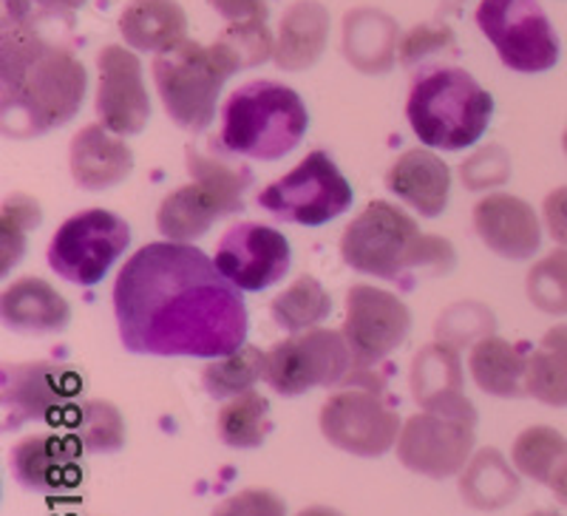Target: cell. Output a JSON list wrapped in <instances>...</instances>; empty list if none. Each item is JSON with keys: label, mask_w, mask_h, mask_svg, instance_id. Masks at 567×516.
Returning a JSON list of instances; mask_svg holds the SVG:
<instances>
[{"label": "cell", "mask_w": 567, "mask_h": 516, "mask_svg": "<svg viewBox=\"0 0 567 516\" xmlns=\"http://www.w3.org/2000/svg\"><path fill=\"white\" fill-rule=\"evenodd\" d=\"M120 341L134 355L221 358L247 341V307L213 258L179 241H151L114 281Z\"/></svg>", "instance_id": "6da1fadb"}, {"label": "cell", "mask_w": 567, "mask_h": 516, "mask_svg": "<svg viewBox=\"0 0 567 516\" xmlns=\"http://www.w3.org/2000/svg\"><path fill=\"white\" fill-rule=\"evenodd\" d=\"M32 0H3L0 105L3 136L29 140L60 128L83 109L89 74L69 49L34 29Z\"/></svg>", "instance_id": "7a4b0ae2"}, {"label": "cell", "mask_w": 567, "mask_h": 516, "mask_svg": "<svg viewBox=\"0 0 567 516\" xmlns=\"http://www.w3.org/2000/svg\"><path fill=\"white\" fill-rule=\"evenodd\" d=\"M341 258L354 272L398 281L417 267L452 270L457 252L449 239L420 230L406 210L386 199H374L343 230Z\"/></svg>", "instance_id": "3957f363"}, {"label": "cell", "mask_w": 567, "mask_h": 516, "mask_svg": "<svg viewBox=\"0 0 567 516\" xmlns=\"http://www.w3.org/2000/svg\"><path fill=\"white\" fill-rule=\"evenodd\" d=\"M494 97L465 69H425L412 83L406 120L425 148L465 151L485 136Z\"/></svg>", "instance_id": "277c9868"}, {"label": "cell", "mask_w": 567, "mask_h": 516, "mask_svg": "<svg viewBox=\"0 0 567 516\" xmlns=\"http://www.w3.org/2000/svg\"><path fill=\"white\" fill-rule=\"evenodd\" d=\"M307 128L310 114L296 89L276 80H252L227 97L219 145L227 154L276 162L298 148Z\"/></svg>", "instance_id": "5b68a950"}, {"label": "cell", "mask_w": 567, "mask_h": 516, "mask_svg": "<svg viewBox=\"0 0 567 516\" xmlns=\"http://www.w3.org/2000/svg\"><path fill=\"white\" fill-rule=\"evenodd\" d=\"M236 72L239 69L221 52L219 43L185 40L154 60V83L162 105L179 128L194 134L216 120L221 89Z\"/></svg>", "instance_id": "8992f818"}, {"label": "cell", "mask_w": 567, "mask_h": 516, "mask_svg": "<svg viewBox=\"0 0 567 516\" xmlns=\"http://www.w3.org/2000/svg\"><path fill=\"white\" fill-rule=\"evenodd\" d=\"M318 426L329 445L352 457H383L398 445V412L386 401L383 383L372 369H352L343 386L323 401Z\"/></svg>", "instance_id": "52a82bcc"}, {"label": "cell", "mask_w": 567, "mask_h": 516, "mask_svg": "<svg viewBox=\"0 0 567 516\" xmlns=\"http://www.w3.org/2000/svg\"><path fill=\"white\" fill-rule=\"evenodd\" d=\"M352 185L323 151L307 154L290 174L270 182L258 194V205L267 214L303 227H321L338 219L352 207Z\"/></svg>", "instance_id": "ba28073f"}, {"label": "cell", "mask_w": 567, "mask_h": 516, "mask_svg": "<svg viewBox=\"0 0 567 516\" xmlns=\"http://www.w3.org/2000/svg\"><path fill=\"white\" fill-rule=\"evenodd\" d=\"M131 245V227L123 216L89 207L58 227L49 241V267L63 281L78 287H94L109 276L116 258Z\"/></svg>", "instance_id": "9c48e42d"}, {"label": "cell", "mask_w": 567, "mask_h": 516, "mask_svg": "<svg viewBox=\"0 0 567 516\" xmlns=\"http://www.w3.org/2000/svg\"><path fill=\"white\" fill-rule=\"evenodd\" d=\"M477 27L511 72L542 74L559 63V38L539 0H480Z\"/></svg>", "instance_id": "30bf717a"}, {"label": "cell", "mask_w": 567, "mask_h": 516, "mask_svg": "<svg viewBox=\"0 0 567 516\" xmlns=\"http://www.w3.org/2000/svg\"><path fill=\"white\" fill-rule=\"evenodd\" d=\"M354 358L343 332L307 330L276 343L267 352L265 381L281 398H301L312 389H329L352 374Z\"/></svg>", "instance_id": "8fae6325"}, {"label": "cell", "mask_w": 567, "mask_h": 516, "mask_svg": "<svg viewBox=\"0 0 567 516\" xmlns=\"http://www.w3.org/2000/svg\"><path fill=\"white\" fill-rule=\"evenodd\" d=\"M341 332L352 349L354 369H372L403 347L412 332V312L394 292L354 285L347 292V318Z\"/></svg>", "instance_id": "7c38bea8"}, {"label": "cell", "mask_w": 567, "mask_h": 516, "mask_svg": "<svg viewBox=\"0 0 567 516\" xmlns=\"http://www.w3.org/2000/svg\"><path fill=\"white\" fill-rule=\"evenodd\" d=\"M474 426L477 423L437 412L412 414L394 445L398 460L420 477H457L474 454Z\"/></svg>", "instance_id": "4fadbf2b"}, {"label": "cell", "mask_w": 567, "mask_h": 516, "mask_svg": "<svg viewBox=\"0 0 567 516\" xmlns=\"http://www.w3.org/2000/svg\"><path fill=\"white\" fill-rule=\"evenodd\" d=\"M80 392V378L69 367L52 361L3 363L0 372V403L3 429H20L27 423L54 420L71 398Z\"/></svg>", "instance_id": "5bb4252c"}, {"label": "cell", "mask_w": 567, "mask_h": 516, "mask_svg": "<svg viewBox=\"0 0 567 516\" xmlns=\"http://www.w3.org/2000/svg\"><path fill=\"white\" fill-rule=\"evenodd\" d=\"M216 267L241 292H261L290 270L292 250L284 233L258 221L233 225L216 245Z\"/></svg>", "instance_id": "9a60e30c"}, {"label": "cell", "mask_w": 567, "mask_h": 516, "mask_svg": "<svg viewBox=\"0 0 567 516\" xmlns=\"http://www.w3.org/2000/svg\"><path fill=\"white\" fill-rule=\"evenodd\" d=\"M97 116L100 123L120 136L145 131L151 120V97L142 80V63L125 45H105L97 58Z\"/></svg>", "instance_id": "2e32d148"}, {"label": "cell", "mask_w": 567, "mask_h": 516, "mask_svg": "<svg viewBox=\"0 0 567 516\" xmlns=\"http://www.w3.org/2000/svg\"><path fill=\"white\" fill-rule=\"evenodd\" d=\"M85 448L74 434H29L9 454L12 477L38 494H60L83 477L80 454Z\"/></svg>", "instance_id": "e0dca14e"}, {"label": "cell", "mask_w": 567, "mask_h": 516, "mask_svg": "<svg viewBox=\"0 0 567 516\" xmlns=\"http://www.w3.org/2000/svg\"><path fill=\"white\" fill-rule=\"evenodd\" d=\"M412 398L423 412L449 414V417L477 423V409L465 398V378L460 349L445 341L423 347L412 358L409 372Z\"/></svg>", "instance_id": "ac0fdd59"}, {"label": "cell", "mask_w": 567, "mask_h": 516, "mask_svg": "<svg viewBox=\"0 0 567 516\" xmlns=\"http://www.w3.org/2000/svg\"><path fill=\"white\" fill-rule=\"evenodd\" d=\"M474 230L480 241L508 261H528L542 245V221L519 196L488 194L474 205Z\"/></svg>", "instance_id": "d6986e66"}, {"label": "cell", "mask_w": 567, "mask_h": 516, "mask_svg": "<svg viewBox=\"0 0 567 516\" xmlns=\"http://www.w3.org/2000/svg\"><path fill=\"white\" fill-rule=\"evenodd\" d=\"M69 171L83 190H109L125 182L134 171V151L123 136L91 123L74 134L69 145Z\"/></svg>", "instance_id": "ffe728a7"}, {"label": "cell", "mask_w": 567, "mask_h": 516, "mask_svg": "<svg viewBox=\"0 0 567 516\" xmlns=\"http://www.w3.org/2000/svg\"><path fill=\"white\" fill-rule=\"evenodd\" d=\"M386 187L423 219H437L452 199V171L429 148H409L389 165Z\"/></svg>", "instance_id": "44dd1931"}, {"label": "cell", "mask_w": 567, "mask_h": 516, "mask_svg": "<svg viewBox=\"0 0 567 516\" xmlns=\"http://www.w3.org/2000/svg\"><path fill=\"white\" fill-rule=\"evenodd\" d=\"M0 318L14 332L45 336L69 327L71 307L63 292H58V287L49 285L45 278L23 276L0 296Z\"/></svg>", "instance_id": "7402d4cb"}, {"label": "cell", "mask_w": 567, "mask_h": 516, "mask_svg": "<svg viewBox=\"0 0 567 516\" xmlns=\"http://www.w3.org/2000/svg\"><path fill=\"white\" fill-rule=\"evenodd\" d=\"M329 40V12L318 0H298L281 18L276 38V60L284 72H303L321 60Z\"/></svg>", "instance_id": "603a6c76"}, {"label": "cell", "mask_w": 567, "mask_h": 516, "mask_svg": "<svg viewBox=\"0 0 567 516\" xmlns=\"http://www.w3.org/2000/svg\"><path fill=\"white\" fill-rule=\"evenodd\" d=\"M398 49V23L381 9H354L343 18V54L358 72H392Z\"/></svg>", "instance_id": "cb8c5ba5"}, {"label": "cell", "mask_w": 567, "mask_h": 516, "mask_svg": "<svg viewBox=\"0 0 567 516\" xmlns=\"http://www.w3.org/2000/svg\"><path fill=\"white\" fill-rule=\"evenodd\" d=\"M120 34L134 52H171L187 40V14L176 0H131L120 14Z\"/></svg>", "instance_id": "d4e9b609"}, {"label": "cell", "mask_w": 567, "mask_h": 516, "mask_svg": "<svg viewBox=\"0 0 567 516\" xmlns=\"http://www.w3.org/2000/svg\"><path fill=\"white\" fill-rule=\"evenodd\" d=\"M468 372L480 392L491 394V398L514 401V398L528 394V389H525L528 355L523 352V347H516L499 336H485L471 347Z\"/></svg>", "instance_id": "484cf974"}, {"label": "cell", "mask_w": 567, "mask_h": 516, "mask_svg": "<svg viewBox=\"0 0 567 516\" xmlns=\"http://www.w3.org/2000/svg\"><path fill=\"white\" fill-rule=\"evenodd\" d=\"M523 474L499 448H480L460 472V497L474 510H499L519 497Z\"/></svg>", "instance_id": "4316f807"}, {"label": "cell", "mask_w": 567, "mask_h": 516, "mask_svg": "<svg viewBox=\"0 0 567 516\" xmlns=\"http://www.w3.org/2000/svg\"><path fill=\"white\" fill-rule=\"evenodd\" d=\"M219 219H225V210H221L219 199L205 185L190 182V185H182L176 190H171L159 202L156 230L168 241L190 245L194 239H202Z\"/></svg>", "instance_id": "83f0119b"}, {"label": "cell", "mask_w": 567, "mask_h": 516, "mask_svg": "<svg viewBox=\"0 0 567 516\" xmlns=\"http://www.w3.org/2000/svg\"><path fill=\"white\" fill-rule=\"evenodd\" d=\"M525 389L545 406H567V323H556L528 355Z\"/></svg>", "instance_id": "f1b7e54d"}, {"label": "cell", "mask_w": 567, "mask_h": 516, "mask_svg": "<svg viewBox=\"0 0 567 516\" xmlns=\"http://www.w3.org/2000/svg\"><path fill=\"white\" fill-rule=\"evenodd\" d=\"M267 352L258 347H241L230 355L210 358L202 369V386L213 401H230L250 392L258 381H265Z\"/></svg>", "instance_id": "f546056e"}, {"label": "cell", "mask_w": 567, "mask_h": 516, "mask_svg": "<svg viewBox=\"0 0 567 516\" xmlns=\"http://www.w3.org/2000/svg\"><path fill=\"white\" fill-rule=\"evenodd\" d=\"M185 168L190 174V179L205 185L216 199H219L225 216L239 214L245 207V194L247 187L252 185V174L245 165H233V162L221 159V156H210L196 151L194 145L185 148Z\"/></svg>", "instance_id": "4dcf8cb0"}, {"label": "cell", "mask_w": 567, "mask_h": 516, "mask_svg": "<svg viewBox=\"0 0 567 516\" xmlns=\"http://www.w3.org/2000/svg\"><path fill=\"white\" fill-rule=\"evenodd\" d=\"M332 312V298L316 276H298L284 292L270 301V318L287 332L316 330Z\"/></svg>", "instance_id": "1f68e13d"}, {"label": "cell", "mask_w": 567, "mask_h": 516, "mask_svg": "<svg viewBox=\"0 0 567 516\" xmlns=\"http://www.w3.org/2000/svg\"><path fill=\"white\" fill-rule=\"evenodd\" d=\"M216 432L219 440L230 448H258L265 445V440L272 432L270 420V401L265 394L258 392H245L239 398H230V401L221 406L219 417H216Z\"/></svg>", "instance_id": "d6a6232c"}, {"label": "cell", "mask_w": 567, "mask_h": 516, "mask_svg": "<svg viewBox=\"0 0 567 516\" xmlns=\"http://www.w3.org/2000/svg\"><path fill=\"white\" fill-rule=\"evenodd\" d=\"M567 460V437L550 426H530L514 440L511 463L523 477L550 485Z\"/></svg>", "instance_id": "836d02e7"}, {"label": "cell", "mask_w": 567, "mask_h": 516, "mask_svg": "<svg viewBox=\"0 0 567 516\" xmlns=\"http://www.w3.org/2000/svg\"><path fill=\"white\" fill-rule=\"evenodd\" d=\"M43 210L32 196H9L3 199L0 210V272L9 276L20 265V258L27 252L29 233L40 227Z\"/></svg>", "instance_id": "e575fe53"}, {"label": "cell", "mask_w": 567, "mask_h": 516, "mask_svg": "<svg viewBox=\"0 0 567 516\" xmlns=\"http://www.w3.org/2000/svg\"><path fill=\"white\" fill-rule=\"evenodd\" d=\"M74 437L89 454H116L125 445V417L111 401H85Z\"/></svg>", "instance_id": "d590c367"}, {"label": "cell", "mask_w": 567, "mask_h": 516, "mask_svg": "<svg viewBox=\"0 0 567 516\" xmlns=\"http://www.w3.org/2000/svg\"><path fill=\"white\" fill-rule=\"evenodd\" d=\"M530 303L548 316H567V247L542 256L525 278Z\"/></svg>", "instance_id": "8d00e7d4"}, {"label": "cell", "mask_w": 567, "mask_h": 516, "mask_svg": "<svg viewBox=\"0 0 567 516\" xmlns=\"http://www.w3.org/2000/svg\"><path fill=\"white\" fill-rule=\"evenodd\" d=\"M221 52L233 60L236 69H252L261 65L276 54V40H272L270 29H267V18L252 20H236L227 23L225 32L216 38Z\"/></svg>", "instance_id": "74e56055"}, {"label": "cell", "mask_w": 567, "mask_h": 516, "mask_svg": "<svg viewBox=\"0 0 567 516\" xmlns=\"http://www.w3.org/2000/svg\"><path fill=\"white\" fill-rule=\"evenodd\" d=\"M485 336H494V316L477 301H460L452 310H445L437 321V338L452 347L474 343Z\"/></svg>", "instance_id": "f35d334b"}, {"label": "cell", "mask_w": 567, "mask_h": 516, "mask_svg": "<svg viewBox=\"0 0 567 516\" xmlns=\"http://www.w3.org/2000/svg\"><path fill=\"white\" fill-rule=\"evenodd\" d=\"M460 179L468 190H488L511 179V156L499 145L477 148L460 165Z\"/></svg>", "instance_id": "ab89813d"}, {"label": "cell", "mask_w": 567, "mask_h": 516, "mask_svg": "<svg viewBox=\"0 0 567 516\" xmlns=\"http://www.w3.org/2000/svg\"><path fill=\"white\" fill-rule=\"evenodd\" d=\"M452 49H454L452 29L423 23V27H414L412 32L403 34V40H400V49H398V58L403 65H417L440 52H452Z\"/></svg>", "instance_id": "60d3db41"}, {"label": "cell", "mask_w": 567, "mask_h": 516, "mask_svg": "<svg viewBox=\"0 0 567 516\" xmlns=\"http://www.w3.org/2000/svg\"><path fill=\"white\" fill-rule=\"evenodd\" d=\"M210 516H287L284 499L267 488H245L221 499Z\"/></svg>", "instance_id": "b9f144b4"}, {"label": "cell", "mask_w": 567, "mask_h": 516, "mask_svg": "<svg viewBox=\"0 0 567 516\" xmlns=\"http://www.w3.org/2000/svg\"><path fill=\"white\" fill-rule=\"evenodd\" d=\"M542 221L550 239L559 247H567V187H556L545 196L542 205Z\"/></svg>", "instance_id": "7bdbcfd3"}, {"label": "cell", "mask_w": 567, "mask_h": 516, "mask_svg": "<svg viewBox=\"0 0 567 516\" xmlns=\"http://www.w3.org/2000/svg\"><path fill=\"white\" fill-rule=\"evenodd\" d=\"M227 23H236V20H252V18H267L270 9H267V0H207Z\"/></svg>", "instance_id": "ee69618b"}, {"label": "cell", "mask_w": 567, "mask_h": 516, "mask_svg": "<svg viewBox=\"0 0 567 516\" xmlns=\"http://www.w3.org/2000/svg\"><path fill=\"white\" fill-rule=\"evenodd\" d=\"M34 7H40L43 12H52V14H69V12H78L83 9L89 0H32Z\"/></svg>", "instance_id": "f6af8a7d"}, {"label": "cell", "mask_w": 567, "mask_h": 516, "mask_svg": "<svg viewBox=\"0 0 567 516\" xmlns=\"http://www.w3.org/2000/svg\"><path fill=\"white\" fill-rule=\"evenodd\" d=\"M548 488L554 491V497L559 499L561 505H567V460H565V465H561L559 472H556V477L550 479Z\"/></svg>", "instance_id": "bcb514c9"}, {"label": "cell", "mask_w": 567, "mask_h": 516, "mask_svg": "<svg viewBox=\"0 0 567 516\" xmlns=\"http://www.w3.org/2000/svg\"><path fill=\"white\" fill-rule=\"evenodd\" d=\"M298 516H343L336 508H327V505H310V508L298 510Z\"/></svg>", "instance_id": "7dc6e473"}, {"label": "cell", "mask_w": 567, "mask_h": 516, "mask_svg": "<svg viewBox=\"0 0 567 516\" xmlns=\"http://www.w3.org/2000/svg\"><path fill=\"white\" fill-rule=\"evenodd\" d=\"M528 516H561V514H556V510H534V514Z\"/></svg>", "instance_id": "c3c4849f"}, {"label": "cell", "mask_w": 567, "mask_h": 516, "mask_svg": "<svg viewBox=\"0 0 567 516\" xmlns=\"http://www.w3.org/2000/svg\"><path fill=\"white\" fill-rule=\"evenodd\" d=\"M561 148H565V154H567V128H565V134H561Z\"/></svg>", "instance_id": "681fc988"}]
</instances>
